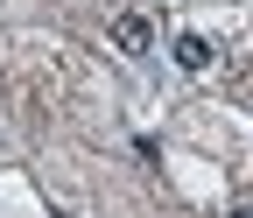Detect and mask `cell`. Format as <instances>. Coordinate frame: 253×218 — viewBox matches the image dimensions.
<instances>
[{
  "mask_svg": "<svg viewBox=\"0 0 253 218\" xmlns=\"http://www.w3.org/2000/svg\"><path fill=\"white\" fill-rule=\"evenodd\" d=\"M113 43H120L126 56H148V49H155V21H148V14H120V21H113Z\"/></svg>",
  "mask_w": 253,
  "mask_h": 218,
  "instance_id": "cell-1",
  "label": "cell"
},
{
  "mask_svg": "<svg viewBox=\"0 0 253 218\" xmlns=\"http://www.w3.org/2000/svg\"><path fill=\"white\" fill-rule=\"evenodd\" d=\"M211 56H218L211 36H176V64H183V71H211Z\"/></svg>",
  "mask_w": 253,
  "mask_h": 218,
  "instance_id": "cell-2",
  "label": "cell"
},
{
  "mask_svg": "<svg viewBox=\"0 0 253 218\" xmlns=\"http://www.w3.org/2000/svg\"><path fill=\"white\" fill-rule=\"evenodd\" d=\"M232 218H253V204H239V211H232Z\"/></svg>",
  "mask_w": 253,
  "mask_h": 218,
  "instance_id": "cell-3",
  "label": "cell"
}]
</instances>
